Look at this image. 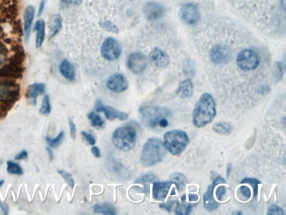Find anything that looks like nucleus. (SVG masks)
<instances>
[{
	"mask_svg": "<svg viewBox=\"0 0 286 215\" xmlns=\"http://www.w3.org/2000/svg\"><path fill=\"white\" fill-rule=\"evenodd\" d=\"M216 103L210 94H204L199 99L192 114V122L197 128L207 126L216 117Z\"/></svg>",
	"mask_w": 286,
	"mask_h": 215,
	"instance_id": "nucleus-1",
	"label": "nucleus"
},
{
	"mask_svg": "<svg viewBox=\"0 0 286 215\" xmlns=\"http://www.w3.org/2000/svg\"><path fill=\"white\" fill-rule=\"evenodd\" d=\"M138 112L140 114L141 122L148 128H165L169 126L168 118H170L171 114L166 108L155 105H143L139 108Z\"/></svg>",
	"mask_w": 286,
	"mask_h": 215,
	"instance_id": "nucleus-2",
	"label": "nucleus"
},
{
	"mask_svg": "<svg viewBox=\"0 0 286 215\" xmlns=\"http://www.w3.org/2000/svg\"><path fill=\"white\" fill-rule=\"evenodd\" d=\"M166 153L162 140L151 138L146 141L141 152V163L146 167H152L162 161Z\"/></svg>",
	"mask_w": 286,
	"mask_h": 215,
	"instance_id": "nucleus-3",
	"label": "nucleus"
},
{
	"mask_svg": "<svg viewBox=\"0 0 286 215\" xmlns=\"http://www.w3.org/2000/svg\"><path fill=\"white\" fill-rule=\"evenodd\" d=\"M137 132L131 125L121 126L117 129L113 134V143L119 150L129 151L135 145Z\"/></svg>",
	"mask_w": 286,
	"mask_h": 215,
	"instance_id": "nucleus-4",
	"label": "nucleus"
},
{
	"mask_svg": "<svg viewBox=\"0 0 286 215\" xmlns=\"http://www.w3.org/2000/svg\"><path fill=\"white\" fill-rule=\"evenodd\" d=\"M189 137L183 131L174 130L168 131L164 135V145L166 150L174 156L181 155L187 145L189 144Z\"/></svg>",
	"mask_w": 286,
	"mask_h": 215,
	"instance_id": "nucleus-5",
	"label": "nucleus"
},
{
	"mask_svg": "<svg viewBox=\"0 0 286 215\" xmlns=\"http://www.w3.org/2000/svg\"><path fill=\"white\" fill-rule=\"evenodd\" d=\"M260 63L259 54L252 49H244L237 56L238 67L244 72L255 70L260 66Z\"/></svg>",
	"mask_w": 286,
	"mask_h": 215,
	"instance_id": "nucleus-6",
	"label": "nucleus"
},
{
	"mask_svg": "<svg viewBox=\"0 0 286 215\" xmlns=\"http://www.w3.org/2000/svg\"><path fill=\"white\" fill-rule=\"evenodd\" d=\"M20 96V87L16 82L12 81L0 82V102L14 103Z\"/></svg>",
	"mask_w": 286,
	"mask_h": 215,
	"instance_id": "nucleus-7",
	"label": "nucleus"
},
{
	"mask_svg": "<svg viewBox=\"0 0 286 215\" xmlns=\"http://www.w3.org/2000/svg\"><path fill=\"white\" fill-rule=\"evenodd\" d=\"M180 18L185 24H195L200 20L201 15L198 5L194 3H188L180 9Z\"/></svg>",
	"mask_w": 286,
	"mask_h": 215,
	"instance_id": "nucleus-8",
	"label": "nucleus"
},
{
	"mask_svg": "<svg viewBox=\"0 0 286 215\" xmlns=\"http://www.w3.org/2000/svg\"><path fill=\"white\" fill-rule=\"evenodd\" d=\"M209 56L211 62L217 65H223V64H227L232 60L233 54L229 47L217 45L210 50Z\"/></svg>",
	"mask_w": 286,
	"mask_h": 215,
	"instance_id": "nucleus-9",
	"label": "nucleus"
},
{
	"mask_svg": "<svg viewBox=\"0 0 286 215\" xmlns=\"http://www.w3.org/2000/svg\"><path fill=\"white\" fill-rule=\"evenodd\" d=\"M121 46L116 40L110 37L103 41L101 47V53L106 60H117L121 55Z\"/></svg>",
	"mask_w": 286,
	"mask_h": 215,
	"instance_id": "nucleus-10",
	"label": "nucleus"
},
{
	"mask_svg": "<svg viewBox=\"0 0 286 215\" xmlns=\"http://www.w3.org/2000/svg\"><path fill=\"white\" fill-rule=\"evenodd\" d=\"M148 65V60L146 56L141 52H133L130 54L128 60H127V67L129 70L134 74H141L146 71Z\"/></svg>",
	"mask_w": 286,
	"mask_h": 215,
	"instance_id": "nucleus-11",
	"label": "nucleus"
},
{
	"mask_svg": "<svg viewBox=\"0 0 286 215\" xmlns=\"http://www.w3.org/2000/svg\"><path fill=\"white\" fill-rule=\"evenodd\" d=\"M226 181L223 177L221 176H217L212 181L211 186H209L207 191L203 197L204 208H206L207 211L215 210L219 207V203H217L216 200L214 199L213 193L214 189L217 185L220 183H225Z\"/></svg>",
	"mask_w": 286,
	"mask_h": 215,
	"instance_id": "nucleus-12",
	"label": "nucleus"
},
{
	"mask_svg": "<svg viewBox=\"0 0 286 215\" xmlns=\"http://www.w3.org/2000/svg\"><path fill=\"white\" fill-rule=\"evenodd\" d=\"M144 15L146 20H157L165 14V8L160 3H146L143 9Z\"/></svg>",
	"mask_w": 286,
	"mask_h": 215,
	"instance_id": "nucleus-13",
	"label": "nucleus"
},
{
	"mask_svg": "<svg viewBox=\"0 0 286 215\" xmlns=\"http://www.w3.org/2000/svg\"><path fill=\"white\" fill-rule=\"evenodd\" d=\"M96 111L102 112L104 113L105 116L109 120H114V119H119V120H126L129 118L128 114L124 112L119 111L116 109H114L111 106H105L102 104V102L97 100L96 106H95Z\"/></svg>",
	"mask_w": 286,
	"mask_h": 215,
	"instance_id": "nucleus-14",
	"label": "nucleus"
},
{
	"mask_svg": "<svg viewBox=\"0 0 286 215\" xmlns=\"http://www.w3.org/2000/svg\"><path fill=\"white\" fill-rule=\"evenodd\" d=\"M109 89L112 92L123 93L128 88V81L122 73H115L110 77L107 83Z\"/></svg>",
	"mask_w": 286,
	"mask_h": 215,
	"instance_id": "nucleus-15",
	"label": "nucleus"
},
{
	"mask_svg": "<svg viewBox=\"0 0 286 215\" xmlns=\"http://www.w3.org/2000/svg\"><path fill=\"white\" fill-rule=\"evenodd\" d=\"M150 60L153 63L155 67L160 68H167L170 64V57L166 54V52H165L159 47H155L151 51Z\"/></svg>",
	"mask_w": 286,
	"mask_h": 215,
	"instance_id": "nucleus-16",
	"label": "nucleus"
},
{
	"mask_svg": "<svg viewBox=\"0 0 286 215\" xmlns=\"http://www.w3.org/2000/svg\"><path fill=\"white\" fill-rule=\"evenodd\" d=\"M172 181H155L153 182V197L155 200L163 201L166 198Z\"/></svg>",
	"mask_w": 286,
	"mask_h": 215,
	"instance_id": "nucleus-17",
	"label": "nucleus"
},
{
	"mask_svg": "<svg viewBox=\"0 0 286 215\" xmlns=\"http://www.w3.org/2000/svg\"><path fill=\"white\" fill-rule=\"evenodd\" d=\"M46 92V85L44 83H34L28 87L27 98L33 102V104H37V98Z\"/></svg>",
	"mask_w": 286,
	"mask_h": 215,
	"instance_id": "nucleus-18",
	"label": "nucleus"
},
{
	"mask_svg": "<svg viewBox=\"0 0 286 215\" xmlns=\"http://www.w3.org/2000/svg\"><path fill=\"white\" fill-rule=\"evenodd\" d=\"M176 93L182 99H189L192 97L193 95V83L191 79L184 80L180 82Z\"/></svg>",
	"mask_w": 286,
	"mask_h": 215,
	"instance_id": "nucleus-19",
	"label": "nucleus"
},
{
	"mask_svg": "<svg viewBox=\"0 0 286 215\" xmlns=\"http://www.w3.org/2000/svg\"><path fill=\"white\" fill-rule=\"evenodd\" d=\"M34 17V9L33 6H27L24 10V33L26 39H29L30 35V29H31L32 24Z\"/></svg>",
	"mask_w": 286,
	"mask_h": 215,
	"instance_id": "nucleus-20",
	"label": "nucleus"
},
{
	"mask_svg": "<svg viewBox=\"0 0 286 215\" xmlns=\"http://www.w3.org/2000/svg\"><path fill=\"white\" fill-rule=\"evenodd\" d=\"M60 73L68 81H73L75 79V69L69 60H62V63L60 65Z\"/></svg>",
	"mask_w": 286,
	"mask_h": 215,
	"instance_id": "nucleus-21",
	"label": "nucleus"
},
{
	"mask_svg": "<svg viewBox=\"0 0 286 215\" xmlns=\"http://www.w3.org/2000/svg\"><path fill=\"white\" fill-rule=\"evenodd\" d=\"M34 29L37 32V47H41L46 37V23L44 20H38L34 24Z\"/></svg>",
	"mask_w": 286,
	"mask_h": 215,
	"instance_id": "nucleus-22",
	"label": "nucleus"
},
{
	"mask_svg": "<svg viewBox=\"0 0 286 215\" xmlns=\"http://www.w3.org/2000/svg\"><path fill=\"white\" fill-rule=\"evenodd\" d=\"M62 27V19L59 15H54L50 22V38L58 34Z\"/></svg>",
	"mask_w": 286,
	"mask_h": 215,
	"instance_id": "nucleus-23",
	"label": "nucleus"
},
{
	"mask_svg": "<svg viewBox=\"0 0 286 215\" xmlns=\"http://www.w3.org/2000/svg\"><path fill=\"white\" fill-rule=\"evenodd\" d=\"M170 178L172 180V183L175 184L178 192H182L184 190L185 188H186V184L187 182V178L184 175L180 173V172H176V173L171 175Z\"/></svg>",
	"mask_w": 286,
	"mask_h": 215,
	"instance_id": "nucleus-24",
	"label": "nucleus"
},
{
	"mask_svg": "<svg viewBox=\"0 0 286 215\" xmlns=\"http://www.w3.org/2000/svg\"><path fill=\"white\" fill-rule=\"evenodd\" d=\"M95 213H103V214H116L115 208L109 203L97 204L93 207Z\"/></svg>",
	"mask_w": 286,
	"mask_h": 215,
	"instance_id": "nucleus-25",
	"label": "nucleus"
},
{
	"mask_svg": "<svg viewBox=\"0 0 286 215\" xmlns=\"http://www.w3.org/2000/svg\"><path fill=\"white\" fill-rule=\"evenodd\" d=\"M212 130L219 135H229L232 132V126L226 122H220L214 125Z\"/></svg>",
	"mask_w": 286,
	"mask_h": 215,
	"instance_id": "nucleus-26",
	"label": "nucleus"
},
{
	"mask_svg": "<svg viewBox=\"0 0 286 215\" xmlns=\"http://www.w3.org/2000/svg\"><path fill=\"white\" fill-rule=\"evenodd\" d=\"M88 118H89L90 123H91L92 126H93L94 128L101 129L104 127V121H103V119H102L97 113L91 112V113L88 114Z\"/></svg>",
	"mask_w": 286,
	"mask_h": 215,
	"instance_id": "nucleus-27",
	"label": "nucleus"
},
{
	"mask_svg": "<svg viewBox=\"0 0 286 215\" xmlns=\"http://www.w3.org/2000/svg\"><path fill=\"white\" fill-rule=\"evenodd\" d=\"M175 213L176 214H189L192 211L193 205L192 204H186V203H179L176 201L175 203Z\"/></svg>",
	"mask_w": 286,
	"mask_h": 215,
	"instance_id": "nucleus-28",
	"label": "nucleus"
},
{
	"mask_svg": "<svg viewBox=\"0 0 286 215\" xmlns=\"http://www.w3.org/2000/svg\"><path fill=\"white\" fill-rule=\"evenodd\" d=\"M7 171L10 174H23L22 167H20V165L17 164V163L12 162V161H9L7 162Z\"/></svg>",
	"mask_w": 286,
	"mask_h": 215,
	"instance_id": "nucleus-29",
	"label": "nucleus"
},
{
	"mask_svg": "<svg viewBox=\"0 0 286 215\" xmlns=\"http://www.w3.org/2000/svg\"><path fill=\"white\" fill-rule=\"evenodd\" d=\"M64 136H65L64 131H61V132L58 134V136H56V138H54V139H51V138L50 137L46 138V141H47L48 145H50L51 147H58L59 145H61V142H62Z\"/></svg>",
	"mask_w": 286,
	"mask_h": 215,
	"instance_id": "nucleus-30",
	"label": "nucleus"
},
{
	"mask_svg": "<svg viewBox=\"0 0 286 215\" xmlns=\"http://www.w3.org/2000/svg\"><path fill=\"white\" fill-rule=\"evenodd\" d=\"M99 24L100 26L102 27V29H105V30L112 32L114 34H119V28L113 22L110 21V20H104V21L100 22Z\"/></svg>",
	"mask_w": 286,
	"mask_h": 215,
	"instance_id": "nucleus-31",
	"label": "nucleus"
},
{
	"mask_svg": "<svg viewBox=\"0 0 286 215\" xmlns=\"http://www.w3.org/2000/svg\"><path fill=\"white\" fill-rule=\"evenodd\" d=\"M51 111V103H50V97L46 95L43 102H42V108L40 109V113L42 114H49Z\"/></svg>",
	"mask_w": 286,
	"mask_h": 215,
	"instance_id": "nucleus-32",
	"label": "nucleus"
},
{
	"mask_svg": "<svg viewBox=\"0 0 286 215\" xmlns=\"http://www.w3.org/2000/svg\"><path fill=\"white\" fill-rule=\"evenodd\" d=\"M242 183H247L250 184L251 186L253 187V189H254V195L255 197H257L258 195V186L259 184H261V181H259L257 179L255 178H244L241 181Z\"/></svg>",
	"mask_w": 286,
	"mask_h": 215,
	"instance_id": "nucleus-33",
	"label": "nucleus"
},
{
	"mask_svg": "<svg viewBox=\"0 0 286 215\" xmlns=\"http://www.w3.org/2000/svg\"><path fill=\"white\" fill-rule=\"evenodd\" d=\"M156 180H157V177L155 175L146 174L137 179L135 182L136 183L148 184L151 183V182H155Z\"/></svg>",
	"mask_w": 286,
	"mask_h": 215,
	"instance_id": "nucleus-34",
	"label": "nucleus"
},
{
	"mask_svg": "<svg viewBox=\"0 0 286 215\" xmlns=\"http://www.w3.org/2000/svg\"><path fill=\"white\" fill-rule=\"evenodd\" d=\"M183 71H184V73L186 75L189 76V77L194 76L195 68L192 66V63L191 62V60H187L185 62L184 66H183Z\"/></svg>",
	"mask_w": 286,
	"mask_h": 215,
	"instance_id": "nucleus-35",
	"label": "nucleus"
},
{
	"mask_svg": "<svg viewBox=\"0 0 286 215\" xmlns=\"http://www.w3.org/2000/svg\"><path fill=\"white\" fill-rule=\"evenodd\" d=\"M59 174L61 175L62 177H63L64 180L66 181V183L70 187V188H74L75 186V181L73 180V176L70 173L65 172V171H61L59 170Z\"/></svg>",
	"mask_w": 286,
	"mask_h": 215,
	"instance_id": "nucleus-36",
	"label": "nucleus"
},
{
	"mask_svg": "<svg viewBox=\"0 0 286 215\" xmlns=\"http://www.w3.org/2000/svg\"><path fill=\"white\" fill-rule=\"evenodd\" d=\"M267 213L269 215H284V211L279 206L272 205L269 207Z\"/></svg>",
	"mask_w": 286,
	"mask_h": 215,
	"instance_id": "nucleus-37",
	"label": "nucleus"
},
{
	"mask_svg": "<svg viewBox=\"0 0 286 215\" xmlns=\"http://www.w3.org/2000/svg\"><path fill=\"white\" fill-rule=\"evenodd\" d=\"M82 136H83V137L84 138V140L87 141L88 144H89V145H95V143H96V139H95L94 136H92V135L83 131V132H82Z\"/></svg>",
	"mask_w": 286,
	"mask_h": 215,
	"instance_id": "nucleus-38",
	"label": "nucleus"
},
{
	"mask_svg": "<svg viewBox=\"0 0 286 215\" xmlns=\"http://www.w3.org/2000/svg\"><path fill=\"white\" fill-rule=\"evenodd\" d=\"M176 201H169L168 203H164L160 204V207L161 208H164L165 210H167L168 212H171L172 210L173 206L175 205Z\"/></svg>",
	"mask_w": 286,
	"mask_h": 215,
	"instance_id": "nucleus-39",
	"label": "nucleus"
},
{
	"mask_svg": "<svg viewBox=\"0 0 286 215\" xmlns=\"http://www.w3.org/2000/svg\"><path fill=\"white\" fill-rule=\"evenodd\" d=\"M69 126H70V133L73 139H75L76 135H77V129H76L75 123L73 122V119H69Z\"/></svg>",
	"mask_w": 286,
	"mask_h": 215,
	"instance_id": "nucleus-40",
	"label": "nucleus"
},
{
	"mask_svg": "<svg viewBox=\"0 0 286 215\" xmlns=\"http://www.w3.org/2000/svg\"><path fill=\"white\" fill-rule=\"evenodd\" d=\"M276 76L277 81H279V80H281L282 75H283V71H282V63H276Z\"/></svg>",
	"mask_w": 286,
	"mask_h": 215,
	"instance_id": "nucleus-41",
	"label": "nucleus"
},
{
	"mask_svg": "<svg viewBox=\"0 0 286 215\" xmlns=\"http://www.w3.org/2000/svg\"><path fill=\"white\" fill-rule=\"evenodd\" d=\"M226 193V188L225 187L220 186L217 189V198H219V200H222L223 199V196Z\"/></svg>",
	"mask_w": 286,
	"mask_h": 215,
	"instance_id": "nucleus-42",
	"label": "nucleus"
},
{
	"mask_svg": "<svg viewBox=\"0 0 286 215\" xmlns=\"http://www.w3.org/2000/svg\"><path fill=\"white\" fill-rule=\"evenodd\" d=\"M61 2L64 5H80L82 0H61Z\"/></svg>",
	"mask_w": 286,
	"mask_h": 215,
	"instance_id": "nucleus-43",
	"label": "nucleus"
},
{
	"mask_svg": "<svg viewBox=\"0 0 286 215\" xmlns=\"http://www.w3.org/2000/svg\"><path fill=\"white\" fill-rule=\"evenodd\" d=\"M239 191H240L242 195L247 197V198H250V197H251V190H250L249 188H247V187H241L240 189H239Z\"/></svg>",
	"mask_w": 286,
	"mask_h": 215,
	"instance_id": "nucleus-44",
	"label": "nucleus"
},
{
	"mask_svg": "<svg viewBox=\"0 0 286 215\" xmlns=\"http://www.w3.org/2000/svg\"><path fill=\"white\" fill-rule=\"evenodd\" d=\"M27 157H28V152L25 151V150H23L21 152L19 153L16 155L15 157V160H17V161H21V160H25L26 159Z\"/></svg>",
	"mask_w": 286,
	"mask_h": 215,
	"instance_id": "nucleus-45",
	"label": "nucleus"
},
{
	"mask_svg": "<svg viewBox=\"0 0 286 215\" xmlns=\"http://www.w3.org/2000/svg\"><path fill=\"white\" fill-rule=\"evenodd\" d=\"M5 51L2 45L0 44V66L2 65L5 60Z\"/></svg>",
	"mask_w": 286,
	"mask_h": 215,
	"instance_id": "nucleus-46",
	"label": "nucleus"
},
{
	"mask_svg": "<svg viewBox=\"0 0 286 215\" xmlns=\"http://www.w3.org/2000/svg\"><path fill=\"white\" fill-rule=\"evenodd\" d=\"M92 153L97 158H99L101 157V151H100L99 148L97 147V146H93L92 148Z\"/></svg>",
	"mask_w": 286,
	"mask_h": 215,
	"instance_id": "nucleus-47",
	"label": "nucleus"
},
{
	"mask_svg": "<svg viewBox=\"0 0 286 215\" xmlns=\"http://www.w3.org/2000/svg\"><path fill=\"white\" fill-rule=\"evenodd\" d=\"M0 208H2L3 212L5 214H7L9 213V205L7 203H4L0 201Z\"/></svg>",
	"mask_w": 286,
	"mask_h": 215,
	"instance_id": "nucleus-48",
	"label": "nucleus"
},
{
	"mask_svg": "<svg viewBox=\"0 0 286 215\" xmlns=\"http://www.w3.org/2000/svg\"><path fill=\"white\" fill-rule=\"evenodd\" d=\"M45 6H46V0H42L41 5H40L39 14L38 15H42V13L44 11Z\"/></svg>",
	"mask_w": 286,
	"mask_h": 215,
	"instance_id": "nucleus-49",
	"label": "nucleus"
},
{
	"mask_svg": "<svg viewBox=\"0 0 286 215\" xmlns=\"http://www.w3.org/2000/svg\"><path fill=\"white\" fill-rule=\"evenodd\" d=\"M198 196L197 194H190L189 195V200L191 202H196V201L198 200Z\"/></svg>",
	"mask_w": 286,
	"mask_h": 215,
	"instance_id": "nucleus-50",
	"label": "nucleus"
},
{
	"mask_svg": "<svg viewBox=\"0 0 286 215\" xmlns=\"http://www.w3.org/2000/svg\"><path fill=\"white\" fill-rule=\"evenodd\" d=\"M231 167H232V166H231V164L228 165V176H229V174H230Z\"/></svg>",
	"mask_w": 286,
	"mask_h": 215,
	"instance_id": "nucleus-51",
	"label": "nucleus"
},
{
	"mask_svg": "<svg viewBox=\"0 0 286 215\" xmlns=\"http://www.w3.org/2000/svg\"><path fill=\"white\" fill-rule=\"evenodd\" d=\"M4 180H2V181H0V185H3V184H4Z\"/></svg>",
	"mask_w": 286,
	"mask_h": 215,
	"instance_id": "nucleus-52",
	"label": "nucleus"
}]
</instances>
